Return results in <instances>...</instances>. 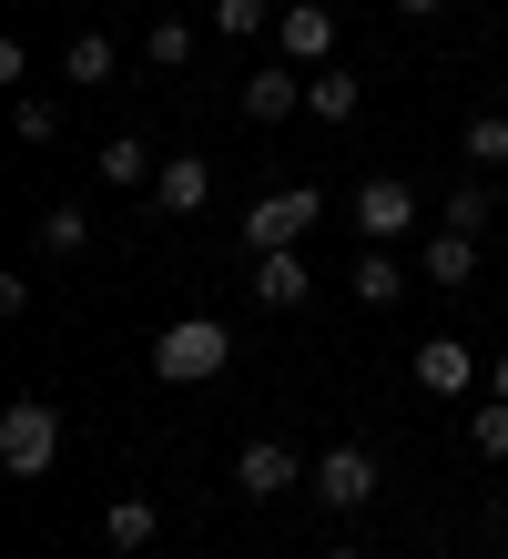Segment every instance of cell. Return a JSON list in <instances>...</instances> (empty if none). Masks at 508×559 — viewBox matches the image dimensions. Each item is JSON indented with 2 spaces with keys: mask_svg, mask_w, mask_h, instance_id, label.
<instances>
[{
  "mask_svg": "<svg viewBox=\"0 0 508 559\" xmlns=\"http://www.w3.org/2000/svg\"><path fill=\"white\" fill-rule=\"evenodd\" d=\"M346 214H356V235H366V245H406V235H417V183H397V174H366Z\"/></svg>",
  "mask_w": 508,
  "mask_h": 559,
  "instance_id": "obj_5",
  "label": "cell"
},
{
  "mask_svg": "<svg viewBox=\"0 0 508 559\" xmlns=\"http://www.w3.org/2000/svg\"><path fill=\"white\" fill-rule=\"evenodd\" d=\"M397 11H417V21H427V11H448V0H397Z\"/></svg>",
  "mask_w": 508,
  "mask_h": 559,
  "instance_id": "obj_26",
  "label": "cell"
},
{
  "mask_svg": "<svg viewBox=\"0 0 508 559\" xmlns=\"http://www.w3.org/2000/svg\"><path fill=\"white\" fill-rule=\"evenodd\" d=\"M316 183H275V193H255V204H245V245L255 254H295L305 235H316Z\"/></svg>",
  "mask_w": 508,
  "mask_h": 559,
  "instance_id": "obj_3",
  "label": "cell"
},
{
  "mask_svg": "<svg viewBox=\"0 0 508 559\" xmlns=\"http://www.w3.org/2000/svg\"><path fill=\"white\" fill-rule=\"evenodd\" d=\"M61 72H72V82H113V72H122V51L102 41V31H82V41L61 51Z\"/></svg>",
  "mask_w": 508,
  "mask_h": 559,
  "instance_id": "obj_19",
  "label": "cell"
},
{
  "mask_svg": "<svg viewBox=\"0 0 508 559\" xmlns=\"http://www.w3.org/2000/svg\"><path fill=\"white\" fill-rule=\"evenodd\" d=\"M468 163H508V112H468Z\"/></svg>",
  "mask_w": 508,
  "mask_h": 559,
  "instance_id": "obj_22",
  "label": "cell"
},
{
  "mask_svg": "<svg viewBox=\"0 0 508 559\" xmlns=\"http://www.w3.org/2000/svg\"><path fill=\"white\" fill-rule=\"evenodd\" d=\"M448 235H488V183H458L448 193Z\"/></svg>",
  "mask_w": 508,
  "mask_h": 559,
  "instance_id": "obj_23",
  "label": "cell"
},
{
  "mask_svg": "<svg viewBox=\"0 0 508 559\" xmlns=\"http://www.w3.org/2000/svg\"><path fill=\"white\" fill-rule=\"evenodd\" d=\"M417 275H427V285H468V275H479V235H437V245L417 254Z\"/></svg>",
  "mask_w": 508,
  "mask_h": 559,
  "instance_id": "obj_15",
  "label": "cell"
},
{
  "mask_svg": "<svg viewBox=\"0 0 508 559\" xmlns=\"http://www.w3.org/2000/svg\"><path fill=\"white\" fill-rule=\"evenodd\" d=\"M326 559H366V549H326Z\"/></svg>",
  "mask_w": 508,
  "mask_h": 559,
  "instance_id": "obj_27",
  "label": "cell"
},
{
  "mask_svg": "<svg viewBox=\"0 0 508 559\" xmlns=\"http://www.w3.org/2000/svg\"><path fill=\"white\" fill-rule=\"evenodd\" d=\"M11 122H21V143H51V133H61V103H42V92H21V112H11Z\"/></svg>",
  "mask_w": 508,
  "mask_h": 559,
  "instance_id": "obj_24",
  "label": "cell"
},
{
  "mask_svg": "<svg viewBox=\"0 0 508 559\" xmlns=\"http://www.w3.org/2000/svg\"><path fill=\"white\" fill-rule=\"evenodd\" d=\"M285 488H305V457L285 438H255L245 457H234V499H285Z\"/></svg>",
  "mask_w": 508,
  "mask_h": 559,
  "instance_id": "obj_7",
  "label": "cell"
},
{
  "mask_svg": "<svg viewBox=\"0 0 508 559\" xmlns=\"http://www.w3.org/2000/svg\"><path fill=\"white\" fill-rule=\"evenodd\" d=\"M468 448H479V457H508V397L468 407Z\"/></svg>",
  "mask_w": 508,
  "mask_h": 559,
  "instance_id": "obj_20",
  "label": "cell"
},
{
  "mask_svg": "<svg viewBox=\"0 0 508 559\" xmlns=\"http://www.w3.org/2000/svg\"><path fill=\"white\" fill-rule=\"evenodd\" d=\"M153 204H163V214H203V204H214V163H203V153H163Z\"/></svg>",
  "mask_w": 508,
  "mask_h": 559,
  "instance_id": "obj_8",
  "label": "cell"
},
{
  "mask_svg": "<svg viewBox=\"0 0 508 559\" xmlns=\"http://www.w3.org/2000/svg\"><path fill=\"white\" fill-rule=\"evenodd\" d=\"M92 174H102V183H113V193H143V183L163 174V153H143V143H132V133H113V143H102V163H92Z\"/></svg>",
  "mask_w": 508,
  "mask_h": 559,
  "instance_id": "obj_14",
  "label": "cell"
},
{
  "mask_svg": "<svg viewBox=\"0 0 508 559\" xmlns=\"http://www.w3.org/2000/svg\"><path fill=\"white\" fill-rule=\"evenodd\" d=\"M31 245H42V254H82V245H92V214H82V204H51Z\"/></svg>",
  "mask_w": 508,
  "mask_h": 559,
  "instance_id": "obj_18",
  "label": "cell"
},
{
  "mask_svg": "<svg viewBox=\"0 0 508 559\" xmlns=\"http://www.w3.org/2000/svg\"><path fill=\"white\" fill-rule=\"evenodd\" d=\"M214 31L224 41H255V31H275V11L264 0H214Z\"/></svg>",
  "mask_w": 508,
  "mask_h": 559,
  "instance_id": "obj_21",
  "label": "cell"
},
{
  "mask_svg": "<svg viewBox=\"0 0 508 559\" xmlns=\"http://www.w3.org/2000/svg\"><path fill=\"white\" fill-rule=\"evenodd\" d=\"M153 530H163L153 499H113V509H102V539H113V549H153Z\"/></svg>",
  "mask_w": 508,
  "mask_h": 559,
  "instance_id": "obj_16",
  "label": "cell"
},
{
  "mask_svg": "<svg viewBox=\"0 0 508 559\" xmlns=\"http://www.w3.org/2000/svg\"><path fill=\"white\" fill-rule=\"evenodd\" d=\"M346 285H356V306H397V295H406V265H397V245H366L356 265H346Z\"/></svg>",
  "mask_w": 508,
  "mask_h": 559,
  "instance_id": "obj_13",
  "label": "cell"
},
{
  "mask_svg": "<svg viewBox=\"0 0 508 559\" xmlns=\"http://www.w3.org/2000/svg\"><path fill=\"white\" fill-rule=\"evenodd\" d=\"M356 103H366V82L346 72V61H326V72H305V112H316V122H356Z\"/></svg>",
  "mask_w": 508,
  "mask_h": 559,
  "instance_id": "obj_11",
  "label": "cell"
},
{
  "mask_svg": "<svg viewBox=\"0 0 508 559\" xmlns=\"http://www.w3.org/2000/svg\"><path fill=\"white\" fill-rule=\"evenodd\" d=\"M285 112H305V72H295V61L245 72V122H285Z\"/></svg>",
  "mask_w": 508,
  "mask_h": 559,
  "instance_id": "obj_9",
  "label": "cell"
},
{
  "mask_svg": "<svg viewBox=\"0 0 508 559\" xmlns=\"http://www.w3.org/2000/svg\"><path fill=\"white\" fill-rule=\"evenodd\" d=\"M51 457H61V407L51 397H11L0 407V468L11 478H51Z\"/></svg>",
  "mask_w": 508,
  "mask_h": 559,
  "instance_id": "obj_2",
  "label": "cell"
},
{
  "mask_svg": "<svg viewBox=\"0 0 508 559\" xmlns=\"http://www.w3.org/2000/svg\"><path fill=\"white\" fill-rule=\"evenodd\" d=\"M143 61H153V72H184V61H193V21H174V11H163V21L143 31Z\"/></svg>",
  "mask_w": 508,
  "mask_h": 559,
  "instance_id": "obj_17",
  "label": "cell"
},
{
  "mask_svg": "<svg viewBox=\"0 0 508 559\" xmlns=\"http://www.w3.org/2000/svg\"><path fill=\"white\" fill-rule=\"evenodd\" d=\"M468 377H479L468 336H427V346H417V386H427V397H468Z\"/></svg>",
  "mask_w": 508,
  "mask_h": 559,
  "instance_id": "obj_10",
  "label": "cell"
},
{
  "mask_svg": "<svg viewBox=\"0 0 508 559\" xmlns=\"http://www.w3.org/2000/svg\"><path fill=\"white\" fill-rule=\"evenodd\" d=\"M275 51L295 61V72H326V61H335V11H326V0H285V11H275Z\"/></svg>",
  "mask_w": 508,
  "mask_h": 559,
  "instance_id": "obj_6",
  "label": "cell"
},
{
  "mask_svg": "<svg viewBox=\"0 0 508 559\" xmlns=\"http://www.w3.org/2000/svg\"><path fill=\"white\" fill-rule=\"evenodd\" d=\"M305 488H316V509H335V519H366V509L387 499V478H377L366 448H326L316 468H305Z\"/></svg>",
  "mask_w": 508,
  "mask_h": 559,
  "instance_id": "obj_4",
  "label": "cell"
},
{
  "mask_svg": "<svg viewBox=\"0 0 508 559\" xmlns=\"http://www.w3.org/2000/svg\"><path fill=\"white\" fill-rule=\"evenodd\" d=\"M488 397H508V356H488Z\"/></svg>",
  "mask_w": 508,
  "mask_h": 559,
  "instance_id": "obj_25",
  "label": "cell"
},
{
  "mask_svg": "<svg viewBox=\"0 0 508 559\" xmlns=\"http://www.w3.org/2000/svg\"><path fill=\"white\" fill-rule=\"evenodd\" d=\"M305 295H316V275H305V254H255V306H305Z\"/></svg>",
  "mask_w": 508,
  "mask_h": 559,
  "instance_id": "obj_12",
  "label": "cell"
},
{
  "mask_svg": "<svg viewBox=\"0 0 508 559\" xmlns=\"http://www.w3.org/2000/svg\"><path fill=\"white\" fill-rule=\"evenodd\" d=\"M234 367V325L224 316H174L153 336V377L163 386H203V377H224Z\"/></svg>",
  "mask_w": 508,
  "mask_h": 559,
  "instance_id": "obj_1",
  "label": "cell"
}]
</instances>
